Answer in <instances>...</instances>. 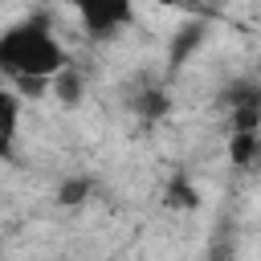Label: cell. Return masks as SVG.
Wrapping results in <instances>:
<instances>
[{
	"instance_id": "1",
	"label": "cell",
	"mask_w": 261,
	"mask_h": 261,
	"mask_svg": "<svg viewBox=\"0 0 261 261\" xmlns=\"http://www.w3.org/2000/svg\"><path fill=\"white\" fill-rule=\"evenodd\" d=\"M65 69H69V53L53 37V20L45 12H29L24 20L4 29V37H0V73L16 90L41 94Z\"/></svg>"
},
{
	"instance_id": "2",
	"label": "cell",
	"mask_w": 261,
	"mask_h": 261,
	"mask_svg": "<svg viewBox=\"0 0 261 261\" xmlns=\"http://www.w3.org/2000/svg\"><path fill=\"white\" fill-rule=\"evenodd\" d=\"M77 24L94 41L118 37L126 24H135V0H73Z\"/></svg>"
},
{
	"instance_id": "3",
	"label": "cell",
	"mask_w": 261,
	"mask_h": 261,
	"mask_svg": "<svg viewBox=\"0 0 261 261\" xmlns=\"http://www.w3.org/2000/svg\"><path fill=\"white\" fill-rule=\"evenodd\" d=\"M220 106L228 110V130H261V86L237 77L220 90Z\"/></svg>"
},
{
	"instance_id": "4",
	"label": "cell",
	"mask_w": 261,
	"mask_h": 261,
	"mask_svg": "<svg viewBox=\"0 0 261 261\" xmlns=\"http://www.w3.org/2000/svg\"><path fill=\"white\" fill-rule=\"evenodd\" d=\"M228 163L237 171L261 167V130H228Z\"/></svg>"
},
{
	"instance_id": "5",
	"label": "cell",
	"mask_w": 261,
	"mask_h": 261,
	"mask_svg": "<svg viewBox=\"0 0 261 261\" xmlns=\"http://www.w3.org/2000/svg\"><path fill=\"white\" fill-rule=\"evenodd\" d=\"M126 106H130L135 118H143V122H159V118L171 110V98H167V90H159V86H143V90H135V94L126 98Z\"/></svg>"
},
{
	"instance_id": "6",
	"label": "cell",
	"mask_w": 261,
	"mask_h": 261,
	"mask_svg": "<svg viewBox=\"0 0 261 261\" xmlns=\"http://www.w3.org/2000/svg\"><path fill=\"white\" fill-rule=\"evenodd\" d=\"M53 86H57V98H61V102H69V106H73V102H82V77H77V69H73V65H69Z\"/></svg>"
},
{
	"instance_id": "7",
	"label": "cell",
	"mask_w": 261,
	"mask_h": 261,
	"mask_svg": "<svg viewBox=\"0 0 261 261\" xmlns=\"http://www.w3.org/2000/svg\"><path fill=\"white\" fill-rule=\"evenodd\" d=\"M167 196H171L167 204H179V208H196V204H200V192H196V188H192V184H188L184 175H175V179H171Z\"/></svg>"
},
{
	"instance_id": "8",
	"label": "cell",
	"mask_w": 261,
	"mask_h": 261,
	"mask_svg": "<svg viewBox=\"0 0 261 261\" xmlns=\"http://www.w3.org/2000/svg\"><path fill=\"white\" fill-rule=\"evenodd\" d=\"M16 143V94H4V151Z\"/></svg>"
},
{
	"instance_id": "9",
	"label": "cell",
	"mask_w": 261,
	"mask_h": 261,
	"mask_svg": "<svg viewBox=\"0 0 261 261\" xmlns=\"http://www.w3.org/2000/svg\"><path fill=\"white\" fill-rule=\"evenodd\" d=\"M86 192H90V179H69V184L57 188V200H61V204H82Z\"/></svg>"
}]
</instances>
